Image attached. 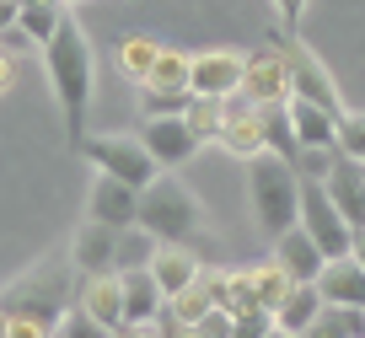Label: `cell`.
<instances>
[{
  "label": "cell",
  "mask_w": 365,
  "mask_h": 338,
  "mask_svg": "<svg viewBox=\"0 0 365 338\" xmlns=\"http://www.w3.org/2000/svg\"><path fill=\"white\" fill-rule=\"evenodd\" d=\"M220 145H226L231 156H242V161H252L258 150H269V140H263V108L247 102L242 91L226 97V129H220Z\"/></svg>",
  "instance_id": "7c38bea8"
},
{
  "label": "cell",
  "mask_w": 365,
  "mask_h": 338,
  "mask_svg": "<svg viewBox=\"0 0 365 338\" xmlns=\"http://www.w3.org/2000/svg\"><path fill=\"white\" fill-rule=\"evenodd\" d=\"M113 338H161L156 327H135V322H124V327H113Z\"/></svg>",
  "instance_id": "e575fe53"
},
{
  "label": "cell",
  "mask_w": 365,
  "mask_h": 338,
  "mask_svg": "<svg viewBox=\"0 0 365 338\" xmlns=\"http://www.w3.org/2000/svg\"><path fill=\"white\" fill-rule=\"evenodd\" d=\"M263 140H269V150L274 156H285V161H296V129H290V113H285V102H269L263 108Z\"/></svg>",
  "instance_id": "4316f807"
},
{
  "label": "cell",
  "mask_w": 365,
  "mask_h": 338,
  "mask_svg": "<svg viewBox=\"0 0 365 338\" xmlns=\"http://www.w3.org/2000/svg\"><path fill=\"white\" fill-rule=\"evenodd\" d=\"M76 306H86L108 333L124 327V280H118V274H86V280L76 285Z\"/></svg>",
  "instance_id": "9a60e30c"
},
{
  "label": "cell",
  "mask_w": 365,
  "mask_h": 338,
  "mask_svg": "<svg viewBox=\"0 0 365 338\" xmlns=\"http://www.w3.org/2000/svg\"><path fill=\"white\" fill-rule=\"evenodd\" d=\"M285 113H290V129H296L301 150H339V118H333V113L312 108V102H301V97H290Z\"/></svg>",
  "instance_id": "ac0fdd59"
},
{
  "label": "cell",
  "mask_w": 365,
  "mask_h": 338,
  "mask_svg": "<svg viewBox=\"0 0 365 338\" xmlns=\"http://www.w3.org/2000/svg\"><path fill=\"white\" fill-rule=\"evenodd\" d=\"M301 231L322 247V258H344V252H349V242H354L349 220H344L339 204L328 199L322 178H301Z\"/></svg>",
  "instance_id": "52a82bcc"
},
{
  "label": "cell",
  "mask_w": 365,
  "mask_h": 338,
  "mask_svg": "<svg viewBox=\"0 0 365 338\" xmlns=\"http://www.w3.org/2000/svg\"><path fill=\"white\" fill-rule=\"evenodd\" d=\"M43 70H48V86H54L59 118H65V145L76 150L86 140V108H91V91H97V54H91V38L70 6L59 16L54 38L43 43Z\"/></svg>",
  "instance_id": "6da1fadb"
},
{
  "label": "cell",
  "mask_w": 365,
  "mask_h": 338,
  "mask_svg": "<svg viewBox=\"0 0 365 338\" xmlns=\"http://www.w3.org/2000/svg\"><path fill=\"white\" fill-rule=\"evenodd\" d=\"M247 204L263 237H285L290 225H301V172L274 150H258L247 161Z\"/></svg>",
  "instance_id": "7a4b0ae2"
},
{
  "label": "cell",
  "mask_w": 365,
  "mask_h": 338,
  "mask_svg": "<svg viewBox=\"0 0 365 338\" xmlns=\"http://www.w3.org/2000/svg\"><path fill=\"white\" fill-rule=\"evenodd\" d=\"M65 6H70V0H16V27L27 33V43L43 48L48 38H54V27H59V16H65Z\"/></svg>",
  "instance_id": "603a6c76"
},
{
  "label": "cell",
  "mask_w": 365,
  "mask_h": 338,
  "mask_svg": "<svg viewBox=\"0 0 365 338\" xmlns=\"http://www.w3.org/2000/svg\"><path fill=\"white\" fill-rule=\"evenodd\" d=\"M140 145L150 150V161H156L161 172H172L199 150V140L188 135L182 118H145V124H140Z\"/></svg>",
  "instance_id": "5bb4252c"
},
{
  "label": "cell",
  "mask_w": 365,
  "mask_h": 338,
  "mask_svg": "<svg viewBox=\"0 0 365 338\" xmlns=\"http://www.w3.org/2000/svg\"><path fill=\"white\" fill-rule=\"evenodd\" d=\"M76 150H81V156H86L97 172H108V178L129 183L135 193H145L150 183L161 178V167L150 161V150L140 145V135H86Z\"/></svg>",
  "instance_id": "5b68a950"
},
{
  "label": "cell",
  "mask_w": 365,
  "mask_h": 338,
  "mask_svg": "<svg viewBox=\"0 0 365 338\" xmlns=\"http://www.w3.org/2000/svg\"><path fill=\"white\" fill-rule=\"evenodd\" d=\"M86 220H103V225H113V231H129V225H140V193L129 188V183L97 172V183H91V193H86Z\"/></svg>",
  "instance_id": "8fae6325"
},
{
  "label": "cell",
  "mask_w": 365,
  "mask_h": 338,
  "mask_svg": "<svg viewBox=\"0 0 365 338\" xmlns=\"http://www.w3.org/2000/svg\"><path fill=\"white\" fill-rule=\"evenodd\" d=\"M182 124L199 145H220V129H226V97H188L182 108Z\"/></svg>",
  "instance_id": "cb8c5ba5"
},
{
  "label": "cell",
  "mask_w": 365,
  "mask_h": 338,
  "mask_svg": "<svg viewBox=\"0 0 365 338\" xmlns=\"http://www.w3.org/2000/svg\"><path fill=\"white\" fill-rule=\"evenodd\" d=\"M279 48H285V65H290V97L344 118V113H349L344 108V91H339V81H333V70L317 59V48H312L307 38H285V33H279Z\"/></svg>",
  "instance_id": "8992f818"
},
{
  "label": "cell",
  "mask_w": 365,
  "mask_h": 338,
  "mask_svg": "<svg viewBox=\"0 0 365 338\" xmlns=\"http://www.w3.org/2000/svg\"><path fill=\"white\" fill-rule=\"evenodd\" d=\"M322 312V295H317V285H290V295L279 306H274V327L279 333H290V338H301L312 327V317Z\"/></svg>",
  "instance_id": "44dd1931"
},
{
  "label": "cell",
  "mask_w": 365,
  "mask_h": 338,
  "mask_svg": "<svg viewBox=\"0 0 365 338\" xmlns=\"http://www.w3.org/2000/svg\"><path fill=\"white\" fill-rule=\"evenodd\" d=\"M76 280L81 274L70 263H38L27 269L22 280H11L0 290V312L6 317H33V322H48L54 327L65 317V306L76 301Z\"/></svg>",
  "instance_id": "277c9868"
},
{
  "label": "cell",
  "mask_w": 365,
  "mask_h": 338,
  "mask_svg": "<svg viewBox=\"0 0 365 338\" xmlns=\"http://www.w3.org/2000/svg\"><path fill=\"white\" fill-rule=\"evenodd\" d=\"M188 91L194 97H231V91H242V54L237 48H199L188 59Z\"/></svg>",
  "instance_id": "9c48e42d"
},
{
  "label": "cell",
  "mask_w": 365,
  "mask_h": 338,
  "mask_svg": "<svg viewBox=\"0 0 365 338\" xmlns=\"http://www.w3.org/2000/svg\"><path fill=\"white\" fill-rule=\"evenodd\" d=\"M54 338H113V333H108V327L86 312V306L70 301V306H65V317L54 322Z\"/></svg>",
  "instance_id": "f546056e"
},
{
  "label": "cell",
  "mask_w": 365,
  "mask_h": 338,
  "mask_svg": "<svg viewBox=\"0 0 365 338\" xmlns=\"http://www.w3.org/2000/svg\"><path fill=\"white\" fill-rule=\"evenodd\" d=\"M167 306H172V312H178V317H182V322H188V327H194V322H199V317H205V312H215V306H220V301H215V274L205 269V274H199V280L188 285V290H182V295H172Z\"/></svg>",
  "instance_id": "484cf974"
},
{
  "label": "cell",
  "mask_w": 365,
  "mask_h": 338,
  "mask_svg": "<svg viewBox=\"0 0 365 338\" xmlns=\"http://www.w3.org/2000/svg\"><path fill=\"white\" fill-rule=\"evenodd\" d=\"M140 225H145L161 247H199V242L210 237L205 204L182 188L178 178H167V172L140 193Z\"/></svg>",
  "instance_id": "3957f363"
},
{
  "label": "cell",
  "mask_w": 365,
  "mask_h": 338,
  "mask_svg": "<svg viewBox=\"0 0 365 338\" xmlns=\"http://www.w3.org/2000/svg\"><path fill=\"white\" fill-rule=\"evenodd\" d=\"M307 6H312V0H269V11H274V22H279V33H285V38H301Z\"/></svg>",
  "instance_id": "1f68e13d"
},
{
  "label": "cell",
  "mask_w": 365,
  "mask_h": 338,
  "mask_svg": "<svg viewBox=\"0 0 365 338\" xmlns=\"http://www.w3.org/2000/svg\"><path fill=\"white\" fill-rule=\"evenodd\" d=\"M317 295L328 306H360L365 312V269L344 252V258H328L317 274Z\"/></svg>",
  "instance_id": "e0dca14e"
},
{
  "label": "cell",
  "mask_w": 365,
  "mask_h": 338,
  "mask_svg": "<svg viewBox=\"0 0 365 338\" xmlns=\"http://www.w3.org/2000/svg\"><path fill=\"white\" fill-rule=\"evenodd\" d=\"M290 285H296V280H290L274 258H269V263H252V290H258V306H263V312H274V306L285 301Z\"/></svg>",
  "instance_id": "f1b7e54d"
},
{
  "label": "cell",
  "mask_w": 365,
  "mask_h": 338,
  "mask_svg": "<svg viewBox=\"0 0 365 338\" xmlns=\"http://www.w3.org/2000/svg\"><path fill=\"white\" fill-rule=\"evenodd\" d=\"M150 274H156L161 295H182L188 285L205 274V258H194V247H156V258H150Z\"/></svg>",
  "instance_id": "ffe728a7"
},
{
  "label": "cell",
  "mask_w": 365,
  "mask_h": 338,
  "mask_svg": "<svg viewBox=\"0 0 365 338\" xmlns=\"http://www.w3.org/2000/svg\"><path fill=\"white\" fill-rule=\"evenodd\" d=\"M194 338H231V312H226V306L205 312V317L194 322Z\"/></svg>",
  "instance_id": "836d02e7"
},
{
  "label": "cell",
  "mask_w": 365,
  "mask_h": 338,
  "mask_svg": "<svg viewBox=\"0 0 365 338\" xmlns=\"http://www.w3.org/2000/svg\"><path fill=\"white\" fill-rule=\"evenodd\" d=\"M70 269L86 280V274H118V231L103 220H86L76 225L70 237Z\"/></svg>",
  "instance_id": "30bf717a"
},
{
  "label": "cell",
  "mask_w": 365,
  "mask_h": 338,
  "mask_svg": "<svg viewBox=\"0 0 365 338\" xmlns=\"http://www.w3.org/2000/svg\"><path fill=\"white\" fill-rule=\"evenodd\" d=\"M349 258L365 269V231H354V242H349Z\"/></svg>",
  "instance_id": "d590c367"
},
{
  "label": "cell",
  "mask_w": 365,
  "mask_h": 338,
  "mask_svg": "<svg viewBox=\"0 0 365 338\" xmlns=\"http://www.w3.org/2000/svg\"><path fill=\"white\" fill-rule=\"evenodd\" d=\"M242 97L258 102V108H269V102H290V65H285L279 38L242 54Z\"/></svg>",
  "instance_id": "ba28073f"
},
{
  "label": "cell",
  "mask_w": 365,
  "mask_h": 338,
  "mask_svg": "<svg viewBox=\"0 0 365 338\" xmlns=\"http://www.w3.org/2000/svg\"><path fill=\"white\" fill-rule=\"evenodd\" d=\"M274 333V312H242V317H231V338H269Z\"/></svg>",
  "instance_id": "d6a6232c"
},
{
  "label": "cell",
  "mask_w": 365,
  "mask_h": 338,
  "mask_svg": "<svg viewBox=\"0 0 365 338\" xmlns=\"http://www.w3.org/2000/svg\"><path fill=\"white\" fill-rule=\"evenodd\" d=\"M118 280H124V322L150 327V322L161 317V306H167V295H161L156 274H150V269H124Z\"/></svg>",
  "instance_id": "d6986e66"
},
{
  "label": "cell",
  "mask_w": 365,
  "mask_h": 338,
  "mask_svg": "<svg viewBox=\"0 0 365 338\" xmlns=\"http://www.w3.org/2000/svg\"><path fill=\"white\" fill-rule=\"evenodd\" d=\"M269 338H290V333H279V327H274V333H269Z\"/></svg>",
  "instance_id": "8d00e7d4"
},
{
  "label": "cell",
  "mask_w": 365,
  "mask_h": 338,
  "mask_svg": "<svg viewBox=\"0 0 365 338\" xmlns=\"http://www.w3.org/2000/svg\"><path fill=\"white\" fill-rule=\"evenodd\" d=\"M156 247H161V242L150 237L145 225H129V231H118V274H124V269H150Z\"/></svg>",
  "instance_id": "83f0119b"
},
{
  "label": "cell",
  "mask_w": 365,
  "mask_h": 338,
  "mask_svg": "<svg viewBox=\"0 0 365 338\" xmlns=\"http://www.w3.org/2000/svg\"><path fill=\"white\" fill-rule=\"evenodd\" d=\"M274 263H279L296 285H317V274H322L328 258H322V247L301 231V225H290L285 237H274Z\"/></svg>",
  "instance_id": "2e32d148"
},
{
  "label": "cell",
  "mask_w": 365,
  "mask_h": 338,
  "mask_svg": "<svg viewBox=\"0 0 365 338\" xmlns=\"http://www.w3.org/2000/svg\"><path fill=\"white\" fill-rule=\"evenodd\" d=\"M339 156H349V161L365 167V113H354V108L339 118Z\"/></svg>",
  "instance_id": "4dcf8cb0"
},
{
  "label": "cell",
  "mask_w": 365,
  "mask_h": 338,
  "mask_svg": "<svg viewBox=\"0 0 365 338\" xmlns=\"http://www.w3.org/2000/svg\"><path fill=\"white\" fill-rule=\"evenodd\" d=\"M161 38H150V33H124L118 38V70H124V81H135V86H145V76L156 70V59H161Z\"/></svg>",
  "instance_id": "7402d4cb"
},
{
  "label": "cell",
  "mask_w": 365,
  "mask_h": 338,
  "mask_svg": "<svg viewBox=\"0 0 365 338\" xmlns=\"http://www.w3.org/2000/svg\"><path fill=\"white\" fill-rule=\"evenodd\" d=\"M322 188L339 204V215L349 220V231H365V167L349 156H333V167L322 172Z\"/></svg>",
  "instance_id": "4fadbf2b"
},
{
  "label": "cell",
  "mask_w": 365,
  "mask_h": 338,
  "mask_svg": "<svg viewBox=\"0 0 365 338\" xmlns=\"http://www.w3.org/2000/svg\"><path fill=\"white\" fill-rule=\"evenodd\" d=\"M188 59L194 54H182V48H161V59H156V70L145 76V86L140 91H167V97H188Z\"/></svg>",
  "instance_id": "d4e9b609"
}]
</instances>
